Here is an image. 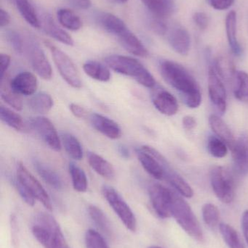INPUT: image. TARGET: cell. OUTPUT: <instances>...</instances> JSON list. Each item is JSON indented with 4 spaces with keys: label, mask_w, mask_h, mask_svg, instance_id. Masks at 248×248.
<instances>
[{
    "label": "cell",
    "mask_w": 248,
    "mask_h": 248,
    "mask_svg": "<svg viewBox=\"0 0 248 248\" xmlns=\"http://www.w3.org/2000/svg\"><path fill=\"white\" fill-rule=\"evenodd\" d=\"M30 125L52 150L61 151V140L55 126L49 119L38 116L31 120Z\"/></svg>",
    "instance_id": "4fadbf2b"
},
{
    "label": "cell",
    "mask_w": 248,
    "mask_h": 248,
    "mask_svg": "<svg viewBox=\"0 0 248 248\" xmlns=\"http://www.w3.org/2000/svg\"><path fill=\"white\" fill-rule=\"evenodd\" d=\"M45 45L50 50L54 62L66 82L73 88H81L83 87V82L80 78V73L71 58L50 42H46Z\"/></svg>",
    "instance_id": "8992f818"
},
{
    "label": "cell",
    "mask_w": 248,
    "mask_h": 248,
    "mask_svg": "<svg viewBox=\"0 0 248 248\" xmlns=\"http://www.w3.org/2000/svg\"><path fill=\"white\" fill-rule=\"evenodd\" d=\"M57 17L60 24L68 30L77 31L83 27L81 19L69 9H60L57 12Z\"/></svg>",
    "instance_id": "f546056e"
},
{
    "label": "cell",
    "mask_w": 248,
    "mask_h": 248,
    "mask_svg": "<svg viewBox=\"0 0 248 248\" xmlns=\"http://www.w3.org/2000/svg\"><path fill=\"white\" fill-rule=\"evenodd\" d=\"M73 187L79 192H85L88 187L87 176L84 170L74 163L68 165Z\"/></svg>",
    "instance_id": "d590c367"
},
{
    "label": "cell",
    "mask_w": 248,
    "mask_h": 248,
    "mask_svg": "<svg viewBox=\"0 0 248 248\" xmlns=\"http://www.w3.org/2000/svg\"><path fill=\"white\" fill-rule=\"evenodd\" d=\"M235 171L240 176L248 175V137L243 134L231 149Z\"/></svg>",
    "instance_id": "9a60e30c"
},
{
    "label": "cell",
    "mask_w": 248,
    "mask_h": 248,
    "mask_svg": "<svg viewBox=\"0 0 248 248\" xmlns=\"http://www.w3.org/2000/svg\"><path fill=\"white\" fill-rule=\"evenodd\" d=\"M41 27L48 36L68 46L74 45L72 37L58 26L50 15L44 14L41 17Z\"/></svg>",
    "instance_id": "d6986e66"
},
{
    "label": "cell",
    "mask_w": 248,
    "mask_h": 248,
    "mask_svg": "<svg viewBox=\"0 0 248 248\" xmlns=\"http://www.w3.org/2000/svg\"><path fill=\"white\" fill-rule=\"evenodd\" d=\"M0 61H1V79L2 80L5 75V73L7 72V69L10 66L11 58H10V55L1 53L0 55Z\"/></svg>",
    "instance_id": "c3c4849f"
},
{
    "label": "cell",
    "mask_w": 248,
    "mask_h": 248,
    "mask_svg": "<svg viewBox=\"0 0 248 248\" xmlns=\"http://www.w3.org/2000/svg\"><path fill=\"white\" fill-rule=\"evenodd\" d=\"M154 17L165 19L176 12V6L173 0H141Z\"/></svg>",
    "instance_id": "603a6c76"
},
{
    "label": "cell",
    "mask_w": 248,
    "mask_h": 248,
    "mask_svg": "<svg viewBox=\"0 0 248 248\" xmlns=\"http://www.w3.org/2000/svg\"><path fill=\"white\" fill-rule=\"evenodd\" d=\"M33 71L45 80L52 78V71L45 52L36 39L27 38L24 43V51Z\"/></svg>",
    "instance_id": "ba28073f"
},
{
    "label": "cell",
    "mask_w": 248,
    "mask_h": 248,
    "mask_svg": "<svg viewBox=\"0 0 248 248\" xmlns=\"http://www.w3.org/2000/svg\"><path fill=\"white\" fill-rule=\"evenodd\" d=\"M164 179H165L180 195L184 198H192L194 196V191L192 186L176 170H173V172L169 173Z\"/></svg>",
    "instance_id": "d6a6232c"
},
{
    "label": "cell",
    "mask_w": 248,
    "mask_h": 248,
    "mask_svg": "<svg viewBox=\"0 0 248 248\" xmlns=\"http://www.w3.org/2000/svg\"><path fill=\"white\" fill-rule=\"evenodd\" d=\"M151 99L154 107L162 114L173 116L179 111L177 99L164 89H155L153 92Z\"/></svg>",
    "instance_id": "2e32d148"
},
{
    "label": "cell",
    "mask_w": 248,
    "mask_h": 248,
    "mask_svg": "<svg viewBox=\"0 0 248 248\" xmlns=\"http://www.w3.org/2000/svg\"><path fill=\"white\" fill-rule=\"evenodd\" d=\"M12 1H13V0H12Z\"/></svg>",
    "instance_id": "9f6ffc18"
},
{
    "label": "cell",
    "mask_w": 248,
    "mask_h": 248,
    "mask_svg": "<svg viewBox=\"0 0 248 248\" xmlns=\"http://www.w3.org/2000/svg\"><path fill=\"white\" fill-rule=\"evenodd\" d=\"M16 173L17 179L24 185L25 187L33 195V198L42 202L47 209L51 211L52 203L48 192L40 182L29 172L23 163H17Z\"/></svg>",
    "instance_id": "8fae6325"
},
{
    "label": "cell",
    "mask_w": 248,
    "mask_h": 248,
    "mask_svg": "<svg viewBox=\"0 0 248 248\" xmlns=\"http://www.w3.org/2000/svg\"><path fill=\"white\" fill-rule=\"evenodd\" d=\"M160 71L165 81L179 93L189 108H198L202 103V93L195 77L183 65L169 60L160 62Z\"/></svg>",
    "instance_id": "6da1fadb"
},
{
    "label": "cell",
    "mask_w": 248,
    "mask_h": 248,
    "mask_svg": "<svg viewBox=\"0 0 248 248\" xmlns=\"http://www.w3.org/2000/svg\"><path fill=\"white\" fill-rule=\"evenodd\" d=\"M204 222L211 228H215L219 224L220 212L214 204L205 203L202 209Z\"/></svg>",
    "instance_id": "f35d334b"
},
{
    "label": "cell",
    "mask_w": 248,
    "mask_h": 248,
    "mask_svg": "<svg viewBox=\"0 0 248 248\" xmlns=\"http://www.w3.org/2000/svg\"><path fill=\"white\" fill-rule=\"evenodd\" d=\"M228 146L215 135H211L207 141V148L213 157L223 158L228 153Z\"/></svg>",
    "instance_id": "74e56055"
},
{
    "label": "cell",
    "mask_w": 248,
    "mask_h": 248,
    "mask_svg": "<svg viewBox=\"0 0 248 248\" xmlns=\"http://www.w3.org/2000/svg\"><path fill=\"white\" fill-rule=\"evenodd\" d=\"M233 92L235 98L243 103H248V74L236 71L233 77Z\"/></svg>",
    "instance_id": "83f0119b"
},
{
    "label": "cell",
    "mask_w": 248,
    "mask_h": 248,
    "mask_svg": "<svg viewBox=\"0 0 248 248\" xmlns=\"http://www.w3.org/2000/svg\"><path fill=\"white\" fill-rule=\"evenodd\" d=\"M69 108L71 113L75 117L80 118V119H86V118L88 117V113H87V110L84 108L79 106V105L71 103L69 106Z\"/></svg>",
    "instance_id": "7dc6e473"
},
{
    "label": "cell",
    "mask_w": 248,
    "mask_h": 248,
    "mask_svg": "<svg viewBox=\"0 0 248 248\" xmlns=\"http://www.w3.org/2000/svg\"><path fill=\"white\" fill-rule=\"evenodd\" d=\"M32 230L33 237L45 248H70L59 224L50 214H38Z\"/></svg>",
    "instance_id": "7a4b0ae2"
},
{
    "label": "cell",
    "mask_w": 248,
    "mask_h": 248,
    "mask_svg": "<svg viewBox=\"0 0 248 248\" xmlns=\"http://www.w3.org/2000/svg\"><path fill=\"white\" fill-rule=\"evenodd\" d=\"M182 124H183V128L187 131H191L194 129L196 126V119L191 116H186L182 119Z\"/></svg>",
    "instance_id": "681fc988"
},
{
    "label": "cell",
    "mask_w": 248,
    "mask_h": 248,
    "mask_svg": "<svg viewBox=\"0 0 248 248\" xmlns=\"http://www.w3.org/2000/svg\"><path fill=\"white\" fill-rule=\"evenodd\" d=\"M10 87L18 95H33L37 90V78L32 73L23 71L11 80Z\"/></svg>",
    "instance_id": "e0dca14e"
},
{
    "label": "cell",
    "mask_w": 248,
    "mask_h": 248,
    "mask_svg": "<svg viewBox=\"0 0 248 248\" xmlns=\"http://www.w3.org/2000/svg\"><path fill=\"white\" fill-rule=\"evenodd\" d=\"M167 41L172 49L179 55H187L191 47V37L189 31L181 25L176 24L168 29Z\"/></svg>",
    "instance_id": "5bb4252c"
},
{
    "label": "cell",
    "mask_w": 248,
    "mask_h": 248,
    "mask_svg": "<svg viewBox=\"0 0 248 248\" xmlns=\"http://www.w3.org/2000/svg\"><path fill=\"white\" fill-rule=\"evenodd\" d=\"M173 191L159 184L150 186L149 195L151 205L160 218H168L172 217L171 204Z\"/></svg>",
    "instance_id": "7c38bea8"
},
{
    "label": "cell",
    "mask_w": 248,
    "mask_h": 248,
    "mask_svg": "<svg viewBox=\"0 0 248 248\" xmlns=\"http://www.w3.org/2000/svg\"><path fill=\"white\" fill-rule=\"evenodd\" d=\"M192 18H193L195 24L200 30H205L208 28L209 19H208L206 13H204V12H196V13H194Z\"/></svg>",
    "instance_id": "ee69618b"
},
{
    "label": "cell",
    "mask_w": 248,
    "mask_h": 248,
    "mask_svg": "<svg viewBox=\"0 0 248 248\" xmlns=\"http://www.w3.org/2000/svg\"><path fill=\"white\" fill-rule=\"evenodd\" d=\"M104 61L108 67L115 72L132 77L144 87L150 89L156 87L152 74L138 60L124 55H113L106 57Z\"/></svg>",
    "instance_id": "3957f363"
},
{
    "label": "cell",
    "mask_w": 248,
    "mask_h": 248,
    "mask_svg": "<svg viewBox=\"0 0 248 248\" xmlns=\"http://www.w3.org/2000/svg\"><path fill=\"white\" fill-rule=\"evenodd\" d=\"M235 0H209L213 8L217 10H226L231 7Z\"/></svg>",
    "instance_id": "f6af8a7d"
},
{
    "label": "cell",
    "mask_w": 248,
    "mask_h": 248,
    "mask_svg": "<svg viewBox=\"0 0 248 248\" xmlns=\"http://www.w3.org/2000/svg\"><path fill=\"white\" fill-rule=\"evenodd\" d=\"M87 160L90 167L102 177L107 179H112L115 176V169L109 161L102 156L89 152L87 153Z\"/></svg>",
    "instance_id": "d4e9b609"
},
{
    "label": "cell",
    "mask_w": 248,
    "mask_h": 248,
    "mask_svg": "<svg viewBox=\"0 0 248 248\" xmlns=\"http://www.w3.org/2000/svg\"><path fill=\"white\" fill-rule=\"evenodd\" d=\"M13 182H14L15 187L17 189V192L21 197L23 201L27 205L33 206L35 204V198H33V195L29 192V191L25 187L24 185L18 179H16Z\"/></svg>",
    "instance_id": "7bdbcfd3"
},
{
    "label": "cell",
    "mask_w": 248,
    "mask_h": 248,
    "mask_svg": "<svg viewBox=\"0 0 248 248\" xmlns=\"http://www.w3.org/2000/svg\"><path fill=\"white\" fill-rule=\"evenodd\" d=\"M99 24L108 33L117 37L124 31L128 29L125 22L115 15L109 13H102L98 16Z\"/></svg>",
    "instance_id": "cb8c5ba5"
},
{
    "label": "cell",
    "mask_w": 248,
    "mask_h": 248,
    "mask_svg": "<svg viewBox=\"0 0 248 248\" xmlns=\"http://www.w3.org/2000/svg\"><path fill=\"white\" fill-rule=\"evenodd\" d=\"M148 248H162L159 247V246H150V247H149Z\"/></svg>",
    "instance_id": "11a10c76"
},
{
    "label": "cell",
    "mask_w": 248,
    "mask_h": 248,
    "mask_svg": "<svg viewBox=\"0 0 248 248\" xmlns=\"http://www.w3.org/2000/svg\"><path fill=\"white\" fill-rule=\"evenodd\" d=\"M63 144L67 154L76 160H80L83 157V150L77 137L69 133H65L61 136Z\"/></svg>",
    "instance_id": "e575fe53"
},
{
    "label": "cell",
    "mask_w": 248,
    "mask_h": 248,
    "mask_svg": "<svg viewBox=\"0 0 248 248\" xmlns=\"http://www.w3.org/2000/svg\"><path fill=\"white\" fill-rule=\"evenodd\" d=\"M28 105L31 110L40 114L48 113L53 106V100L50 94L45 93H39L32 96Z\"/></svg>",
    "instance_id": "4dcf8cb0"
},
{
    "label": "cell",
    "mask_w": 248,
    "mask_h": 248,
    "mask_svg": "<svg viewBox=\"0 0 248 248\" xmlns=\"http://www.w3.org/2000/svg\"><path fill=\"white\" fill-rule=\"evenodd\" d=\"M219 230L229 248H246L237 232L230 224L221 223Z\"/></svg>",
    "instance_id": "8d00e7d4"
},
{
    "label": "cell",
    "mask_w": 248,
    "mask_h": 248,
    "mask_svg": "<svg viewBox=\"0 0 248 248\" xmlns=\"http://www.w3.org/2000/svg\"><path fill=\"white\" fill-rule=\"evenodd\" d=\"M71 7L78 10H88L92 6L91 0H66Z\"/></svg>",
    "instance_id": "bcb514c9"
},
{
    "label": "cell",
    "mask_w": 248,
    "mask_h": 248,
    "mask_svg": "<svg viewBox=\"0 0 248 248\" xmlns=\"http://www.w3.org/2000/svg\"><path fill=\"white\" fill-rule=\"evenodd\" d=\"M208 123L214 134L223 140L231 150L237 140L234 138V134L229 125L221 118L215 114L210 116Z\"/></svg>",
    "instance_id": "7402d4cb"
},
{
    "label": "cell",
    "mask_w": 248,
    "mask_h": 248,
    "mask_svg": "<svg viewBox=\"0 0 248 248\" xmlns=\"http://www.w3.org/2000/svg\"><path fill=\"white\" fill-rule=\"evenodd\" d=\"M242 228H243L245 238L248 244V210H246L243 213V217H242Z\"/></svg>",
    "instance_id": "816d5d0a"
},
{
    "label": "cell",
    "mask_w": 248,
    "mask_h": 248,
    "mask_svg": "<svg viewBox=\"0 0 248 248\" xmlns=\"http://www.w3.org/2000/svg\"><path fill=\"white\" fill-rule=\"evenodd\" d=\"M103 196L112 209L120 218L124 225L130 231L135 232L137 230V221L135 215L129 205L124 201L116 189L110 186H104L102 189Z\"/></svg>",
    "instance_id": "52a82bcc"
},
{
    "label": "cell",
    "mask_w": 248,
    "mask_h": 248,
    "mask_svg": "<svg viewBox=\"0 0 248 248\" xmlns=\"http://www.w3.org/2000/svg\"><path fill=\"white\" fill-rule=\"evenodd\" d=\"M118 151H119V153L120 154V155L122 156V157H124V158H129L130 155H131V154H130L129 150H128V149L127 148V147H125V146H119Z\"/></svg>",
    "instance_id": "f5cc1de1"
},
{
    "label": "cell",
    "mask_w": 248,
    "mask_h": 248,
    "mask_svg": "<svg viewBox=\"0 0 248 248\" xmlns=\"http://www.w3.org/2000/svg\"><path fill=\"white\" fill-rule=\"evenodd\" d=\"M10 23V16L7 10L1 8L0 10V26L1 28L6 27Z\"/></svg>",
    "instance_id": "f907efd6"
},
{
    "label": "cell",
    "mask_w": 248,
    "mask_h": 248,
    "mask_svg": "<svg viewBox=\"0 0 248 248\" xmlns=\"http://www.w3.org/2000/svg\"><path fill=\"white\" fill-rule=\"evenodd\" d=\"M5 37L10 46L17 53L20 55L23 53L24 51L25 42L17 32L12 30L7 31L5 33Z\"/></svg>",
    "instance_id": "b9f144b4"
},
{
    "label": "cell",
    "mask_w": 248,
    "mask_h": 248,
    "mask_svg": "<svg viewBox=\"0 0 248 248\" xmlns=\"http://www.w3.org/2000/svg\"><path fill=\"white\" fill-rule=\"evenodd\" d=\"M84 73L93 79L102 82H107L111 79L109 68L97 61H87L83 65Z\"/></svg>",
    "instance_id": "4316f807"
},
{
    "label": "cell",
    "mask_w": 248,
    "mask_h": 248,
    "mask_svg": "<svg viewBox=\"0 0 248 248\" xmlns=\"http://www.w3.org/2000/svg\"><path fill=\"white\" fill-rule=\"evenodd\" d=\"M84 240L87 248H109L101 234L93 230H87Z\"/></svg>",
    "instance_id": "60d3db41"
},
{
    "label": "cell",
    "mask_w": 248,
    "mask_h": 248,
    "mask_svg": "<svg viewBox=\"0 0 248 248\" xmlns=\"http://www.w3.org/2000/svg\"><path fill=\"white\" fill-rule=\"evenodd\" d=\"M13 1L22 17L31 26L35 29L41 27L39 16L29 0H13Z\"/></svg>",
    "instance_id": "f1b7e54d"
},
{
    "label": "cell",
    "mask_w": 248,
    "mask_h": 248,
    "mask_svg": "<svg viewBox=\"0 0 248 248\" xmlns=\"http://www.w3.org/2000/svg\"><path fill=\"white\" fill-rule=\"evenodd\" d=\"M116 2L120 3V4H124V3H126L128 0H115Z\"/></svg>",
    "instance_id": "db71d44e"
},
{
    "label": "cell",
    "mask_w": 248,
    "mask_h": 248,
    "mask_svg": "<svg viewBox=\"0 0 248 248\" xmlns=\"http://www.w3.org/2000/svg\"><path fill=\"white\" fill-rule=\"evenodd\" d=\"M1 97L8 106L15 110L20 111L23 108V104H22L20 95L15 93L10 87V89H7L6 87L5 90L3 87H1Z\"/></svg>",
    "instance_id": "ab89813d"
},
{
    "label": "cell",
    "mask_w": 248,
    "mask_h": 248,
    "mask_svg": "<svg viewBox=\"0 0 248 248\" xmlns=\"http://www.w3.org/2000/svg\"><path fill=\"white\" fill-rule=\"evenodd\" d=\"M33 164L38 174L47 184L57 190H61L63 189L64 184H63L62 179L55 170L38 160H33Z\"/></svg>",
    "instance_id": "484cf974"
},
{
    "label": "cell",
    "mask_w": 248,
    "mask_h": 248,
    "mask_svg": "<svg viewBox=\"0 0 248 248\" xmlns=\"http://www.w3.org/2000/svg\"><path fill=\"white\" fill-rule=\"evenodd\" d=\"M225 26L227 41L231 52L235 56H241L243 49L237 38V13L234 10H231L227 14Z\"/></svg>",
    "instance_id": "ffe728a7"
},
{
    "label": "cell",
    "mask_w": 248,
    "mask_h": 248,
    "mask_svg": "<svg viewBox=\"0 0 248 248\" xmlns=\"http://www.w3.org/2000/svg\"><path fill=\"white\" fill-rule=\"evenodd\" d=\"M89 215L98 228L108 237H112V230L110 222L104 213L96 205H90L88 208Z\"/></svg>",
    "instance_id": "836d02e7"
},
{
    "label": "cell",
    "mask_w": 248,
    "mask_h": 248,
    "mask_svg": "<svg viewBox=\"0 0 248 248\" xmlns=\"http://www.w3.org/2000/svg\"><path fill=\"white\" fill-rule=\"evenodd\" d=\"M89 118L93 128L108 138L116 140L122 135L120 127L109 118L99 113H92Z\"/></svg>",
    "instance_id": "ac0fdd59"
},
{
    "label": "cell",
    "mask_w": 248,
    "mask_h": 248,
    "mask_svg": "<svg viewBox=\"0 0 248 248\" xmlns=\"http://www.w3.org/2000/svg\"><path fill=\"white\" fill-rule=\"evenodd\" d=\"M137 157L144 170L154 179H164L163 159L164 156L154 147L144 145L136 150Z\"/></svg>",
    "instance_id": "9c48e42d"
},
{
    "label": "cell",
    "mask_w": 248,
    "mask_h": 248,
    "mask_svg": "<svg viewBox=\"0 0 248 248\" xmlns=\"http://www.w3.org/2000/svg\"><path fill=\"white\" fill-rule=\"evenodd\" d=\"M116 38L121 45L130 53L141 58L148 56V50L144 44L129 29L124 31Z\"/></svg>",
    "instance_id": "44dd1931"
},
{
    "label": "cell",
    "mask_w": 248,
    "mask_h": 248,
    "mask_svg": "<svg viewBox=\"0 0 248 248\" xmlns=\"http://www.w3.org/2000/svg\"><path fill=\"white\" fill-rule=\"evenodd\" d=\"M208 93L211 103L221 113H224L227 108V93L224 80L217 72L214 64L210 65L208 78Z\"/></svg>",
    "instance_id": "30bf717a"
},
{
    "label": "cell",
    "mask_w": 248,
    "mask_h": 248,
    "mask_svg": "<svg viewBox=\"0 0 248 248\" xmlns=\"http://www.w3.org/2000/svg\"><path fill=\"white\" fill-rule=\"evenodd\" d=\"M0 119L3 123L14 128L16 131L21 132L27 131V126L23 122V118L18 113L3 106L0 107Z\"/></svg>",
    "instance_id": "1f68e13d"
},
{
    "label": "cell",
    "mask_w": 248,
    "mask_h": 248,
    "mask_svg": "<svg viewBox=\"0 0 248 248\" xmlns=\"http://www.w3.org/2000/svg\"><path fill=\"white\" fill-rule=\"evenodd\" d=\"M210 180L214 193L225 204H230L235 197V183L231 173L223 166H215L210 173Z\"/></svg>",
    "instance_id": "5b68a950"
},
{
    "label": "cell",
    "mask_w": 248,
    "mask_h": 248,
    "mask_svg": "<svg viewBox=\"0 0 248 248\" xmlns=\"http://www.w3.org/2000/svg\"><path fill=\"white\" fill-rule=\"evenodd\" d=\"M171 215L188 235L198 241H203L202 228L192 208L184 199L174 192L172 198Z\"/></svg>",
    "instance_id": "277c9868"
}]
</instances>
